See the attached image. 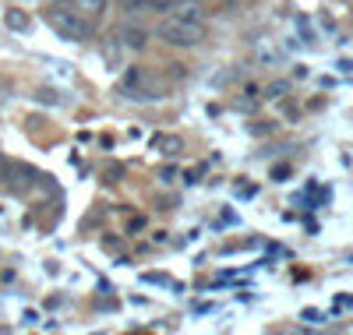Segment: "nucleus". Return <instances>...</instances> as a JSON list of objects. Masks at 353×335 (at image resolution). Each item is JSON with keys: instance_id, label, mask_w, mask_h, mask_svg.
I'll return each instance as SVG.
<instances>
[{"instance_id": "nucleus-1", "label": "nucleus", "mask_w": 353, "mask_h": 335, "mask_svg": "<svg viewBox=\"0 0 353 335\" xmlns=\"http://www.w3.org/2000/svg\"><path fill=\"white\" fill-rule=\"evenodd\" d=\"M152 36H156L159 43H166V46L191 50V46H201L209 32H205V25H198V21H181V18L163 14V18H159V25L152 28Z\"/></svg>"}, {"instance_id": "nucleus-2", "label": "nucleus", "mask_w": 353, "mask_h": 335, "mask_svg": "<svg viewBox=\"0 0 353 335\" xmlns=\"http://www.w3.org/2000/svg\"><path fill=\"white\" fill-rule=\"evenodd\" d=\"M46 21H50V28H57L64 39H71V43H85L88 36H92V21L88 18H81L74 8H50L46 11Z\"/></svg>"}, {"instance_id": "nucleus-3", "label": "nucleus", "mask_w": 353, "mask_h": 335, "mask_svg": "<svg viewBox=\"0 0 353 335\" xmlns=\"http://www.w3.org/2000/svg\"><path fill=\"white\" fill-rule=\"evenodd\" d=\"M113 39L121 43V50H128V53H138V50H145V46H149V39H152V28L145 25L141 18H124V25L113 32Z\"/></svg>"}, {"instance_id": "nucleus-4", "label": "nucleus", "mask_w": 353, "mask_h": 335, "mask_svg": "<svg viewBox=\"0 0 353 335\" xmlns=\"http://www.w3.org/2000/svg\"><path fill=\"white\" fill-rule=\"evenodd\" d=\"M170 18H181V21H198V25H205V18H209V8H205L201 0H176L173 11H170Z\"/></svg>"}, {"instance_id": "nucleus-5", "label": "nucleus", "mask_w": 353, "mask_h": 335, "mask_svg": "<svg viewBox=\"0 0 353 335\" xmlns=\"http://www.w3.org/2000/svg\"><path fill=\"white\" fill-rule=\"evenodd\" d=\"M36 170H28V166H18V163H11L8 166V176H4V184H8V191H28V187H32L36 184Z\"/></svg>"}, {"instance_id": "nucleus-6", "label": "nucleus", "mask_w": 353, "mask_h": 335, "mask_svg": "<svg viewBox=\"0 0 353 335\" xmlns=\"http://www.w3.org/2000/svg\"><path fill=\"white\" fill-rule=\"evenodd\" d=\"M71 8L81 18H88V21H99L106 14V8H110V0H71Z\"/></svg>"}, {"instance_id": "nucleus-7", "label": "nucleus", "mask_w": 353, "mask_h": 335, "mask_svg": "<svg viewBox=\"0 0 353 335\" xmlns=\"http://www.w3.org/2000/svg\"><path fill=\"white\" fill-rule=\"evenodd\" d=\"M117 11L124 18H145L149 14V0H117Z\"/></svg>"}, {"instance_id": "nucleus-8", "label": "nucleus", "mask_w": 353, "mask_h": 335, "mask_svg": "<svg viewBox=\"0 0 353 335\" xmlns=\"http://www.w3.org/2000/svg\"><path fill=\"white\" fill-rule=\"evenodd\" d=\"M173 4H176V0H149V11L152 14H170Z\"/></svg>"}, {"instance_id": "nucleus-9", "label": "nucleus", "mask_w": 353, "mask_h": 335, "mask_svg": "<svg viewBox=\"0 0 353 335\" xmlns=\"http://www.w3.org/2000/svg\"><path fill=\"white\" fill-rule=\"evenodd\" d=\"M156 145H159V152H181V138H156Z\"/></svg>"}, {"instance_id": "nucleus-10", "label": "nucleus", "mask_w": 353, "mask_h": 335, "mask_svg": "<svg viewBox=\"0 0 353 335\" xmlns=\"http://www.w3.org/2000/svg\"><path fill=\"white\" fill-rule=\"evenodd\" d=\"M8 21H11V25H14V28H25V25H28V21H25V14H21V11H11V14H8Z\"/></svg>"}, {"instance_id": "nucleus-11", "label": "nucleus", "mask_w": 353, "mask_h": 335, "mask_svg": "<svg viewBox=\"0 0 353 335\" xmlns=\"http://www.w3.org/2000/svg\"><path fill=\"white\" fill-rule=\"evenodd\" d=\"M8 166H11V163H8L4 156H0V184H4V176H8Z\"/></svg>"}, {"instance_id": "nucleus-12", "label": "nucleus", "mask_w": 353, "mask_h": 335, "mask_svg": "<svg viewBox=\"0 0 353 335\" xmlns=\"http://www.w3.org/2000/svg\"><path fill=\"white\" fill-rule=\"evenodd\" d=\"M230 4H233V0H230Z\"/></svg>"}]
</instances>
